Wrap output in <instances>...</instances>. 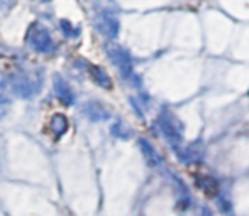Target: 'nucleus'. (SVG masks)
Segmentation results:
<instances>
[{
	"mask_svg": "<svg viewBox=\"0 0 249 216\" xmlns=\"http://www.w3.org/2000/svg\"><path fill=\"white\" fill-rule=\"evenodd\" d=\"M27 41L33 46V49H36L37 53H48L53 47V39L44 27L34 26L27 34Z\"/></svg>",
	"mask_w": 249,
	"mask_h": 216,
	"instance_id": "nucleus-1",
	"label": "nucleus"
},
{
	"mask_svg": "<svg viewBox=\"0 0 249 216\" xmlns=\"http://www.w3.org/2000/svg\"><path fill=\"white\" fill-rule=\"evenodd\" d=\"M160 125L171 144H177V142L181 140V134H183V132H181V127H178V122L175 120V118L163 115L160 120Z\"/></svg>",
	"mask_w": 249,
	"mask_h": 216,
	"instance_id": "nucleus-2",
	"label": "nucleus"
},
{
	"mask_svg": "<svg viewBox=\"0 0 249 216\" xmlns=\"http://www.w3.org/2000/svg\"><path fill=\"white\" fill-rule=\"evenodd\" d=\"M83 111H85V115L92 122H104V120H107V118L110 117V113H108L107 108H105L99 102L85 103V107H83Z\"/></svg>",
	"mask_w": 249,
	"mask_h": 216,
	"instance_id": "nucleus-3",
	"label": "nucleus"
},
{
	"mask_svg": "<svg viewBox=\"0 0 249 216\" xmlns=\"http://www.w3.org/2000/svg\"><path fill=\"white\" fill-rule=\"evenodd\" d=\"M108 54H110L112 62L121 69L122 75H129V73H131V58H129V54L125 53V51L119 49V47H114V49L108 51Z\"/></svg>",
	"mask_w": 249,
	"mask_h": 216,
	"instance_id": "nucleus-4",
	"label": "nucleus"
},
{
	"mask_svg": "<svg viewBox=\"0 0 249 216\" xmlns=\"http://www.w3.org/2000/svg\"><path fill=\"white\" fill-rule=\"evenodd\" d=\"M139 147H141L142 157L146 159V162H148L149 166H158V164L161 162V157L158 155V152L154 151V147L146 139H139Z\"/></svg>",
	"mask_w": 249,
	"mask_h": 216,
	"instance_id": "nucleus-5",
	"label": "nucleus"
},
{
	"mask_svg": "<svg viewBox=\"0 0 249 216\" xmlns=\"http://www.w3.org/2000/svg\"><path fill=\"white\" fill-rule=\"evenodd\" d=\"M97 27L100 29V32L107 34V36H110V37H114L115 34H117V31H119L117 20H115L114 17H110V15H102L99 19V22H97Z\"/></svg>",
	"mask_w": 249,
	"mask_h": 216,
	"instance_id": "nucleus-6",
	"label": "nucleus"
},
{
	"mask_svg": "<svg viewBox=\"0 0 249 216\" xmlns=\"http://www.w3.org/2000/svg\"><path fill=\"white\" fill-rule=\"evenodd\" d=\"M54 90L58 93V96L65 103H73V92L68 86V83L65 79H61L59 76H54Z\"/></svg>",
	"mask_w": 249,
	"mask_h": 216,
	"instance_id": "nucleus-7",
	"label": "nucleus"
},
{
	"mask_svg": "<svg viewBox=\"0 0 249 216\" xmlns=\"http://www.w3.org/2000/svg\"><path fill=\"white\" fill-rule=\"evenodd\" d=\"M90 76H92V79L97 83L99 86L102 88H112V81L110 78H108V75L105 73L104 68H100V66H90Z\"/></svg>",
	"mask_w": 249,
	"mask_h": 216,
	"instance_id": "nucleus-8",
	"label": "nucleus"
},
{
	"mask_svg": "<svg viewBox=\"0 0 249 216\" xmlns=\"http://www.w3.org/2000/svg\"><path fill=\"white\" fill-rule=\"evenodd\" d=\"M51 130L56 139H59L66 130H68V118L61 113H54L51 117Z\"/></svg>",
	"mask_w": 249,
	"mask_h": 216,
	"instance_id": "nucleus-9",
	"label": "nucleus"
},
{
	"mask_svg": "<svg viewBox=\"0 0 249 216\" xmlns=\"http://www.w3.org/2000/svg\"><path fill=\"white\" fill-rule=\"evenodd\" d=\"M197 184H198V187L203 191V193L213 194L217 191V183L212 179V177H198Z\"/></svg>",
	"mask_w": 249,
	"mask_h": 216,
	"instance_id": "nucleus-10",
	"label": "nucleus"
},
{
	"mask_svg": "<svg viewBox=\"0 0 249 216\" xmlns=\"http://www.w3.org/2000/svg\"><path fill=\"white\" fill-rule=\"evenodd\" d=\"M202 216H212V213H210L209 208H205V206L202 208Z\"/></svg>",
	"mask_w": 249,
	"mask_h": 216,
	"instance_id": "nucleus-11",
	"label": "nucleus"
},
{
	"mask_svg": "<svg viewBox=\"0 0 249 216\" xmlns=\"http://www.w3.org/2000/svg\"><path fill=\"white\" fill-rule=\"evenodd\" d=\"M43 2H50V0H43Z\"/></svg>",
	"mask_w": 249,
	"mask_h": 216,
	"instance_id": "nucleus-12",
	"label": "nucleus"
}]
</instances>
